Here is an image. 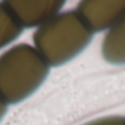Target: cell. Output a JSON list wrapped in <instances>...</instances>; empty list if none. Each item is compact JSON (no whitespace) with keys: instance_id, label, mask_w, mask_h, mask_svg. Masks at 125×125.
<instances>
[{"instance_id":"obj_1","label":"cell","mask_w":125,"mask_h":125,"mask_svg":"<svg viewBox=\"0 0 125 125\" xmlns=\"http://www.w3.org/2000/svg\"><path fill=\"white\" fill-rule=\"evenodd\" d=\"M93 33L76 10L61 12L33 34L34 47L50 67L70 62L91 42Z\"/></svg>"},{"instance_id":"obj_2","label":"cell","mask_w":125,"mask_h":125,"mask_svg":"<svg viewBox=\"0 0 125 125\" xmlns=\"http://www.w3.org/2000/svg\"><path fill=\"white\" fill-rule=\"evenodd\" d=\"M50 65L35 47L21 43L0 56V98L17 104L32 95L46 80Z\"/></svg>"},{"instance_id":"obj_3","label":"cell","mask_w":125,"mask_h":125,"mask_svg":"<svg viewBox=\"0 0 125 125\" xmlns=\"http://www.w3.org/2000/svg\"><path fill=\"white\" fill-rule=\"evenodd\" d=\"M76 11L92 33L109 31L125 14V0H86L78 3Z\"/></svg>"},{"instance_id":"obj_4","label":"cell","mask_w":125,"mask_h":125,"mask_svg":"<svg viewBox=\"0 0 125 125\" xmlns=\"http://www.w3.org/2000/svg\"><path fill=\"white\" fill-rule=\"evenodd\" d=\"M14 19L22 28H35L45 24L47 21L61 13L65 4L62 0H42V1H3Z\"/></svg>"},{"instance_id":"obj_5","label":"cell","mask_w":125,"mask_h":125,"mask_svg":"<svg viewBox=\"0 0 125 125\" xmlns=\"http://www.w3.org/2000/svg\"><path fill=\"white\" fill-rule=\"evenodd\" d=\"M101 52L110 64L125 65V14L106 32Z\"/></svg>"},{"instance_id":"obj_6","label":"cell","mask_w":125,"mask_h":125,"mask_svg":"<svg viewBox=\"0 0 125 125\" xmlns=\"http://www.w3.org/2000/svg\"><path fill=\"white\" fill-rule=\"evenodd\" d=\"M22 28L14 19L4 2H0V50L18 39L22 33Z\"/></svg>"},{"instance_id":"obj_7","label":"cell","mask_w":125,"mask_h":125,"mask_svg":"<svg viewBox=\"0 0 125 125\" xmlns=\"http://www.w3.org/2000/svg\"><path fill=\"white\" fill-rule=\"evenodd\" d=\"M83 125H125V117L119 115H111V116L95 119Z\"/></svg>"},{"instance_id":"obj_8","label":"cell","mask_w":125,"mask_h":125,"mask_svg":"<svg viewBox=\"0 0 125 125\" xmlns=\"http://www.w3.org/2000/svg\"><path fill=\"white\" fill-rule=\"evenodd\" d=\"M7 109H8V104L0 98V121L3 119L4 114H6V112H7Z\"/></svg>"}]
</instances>
